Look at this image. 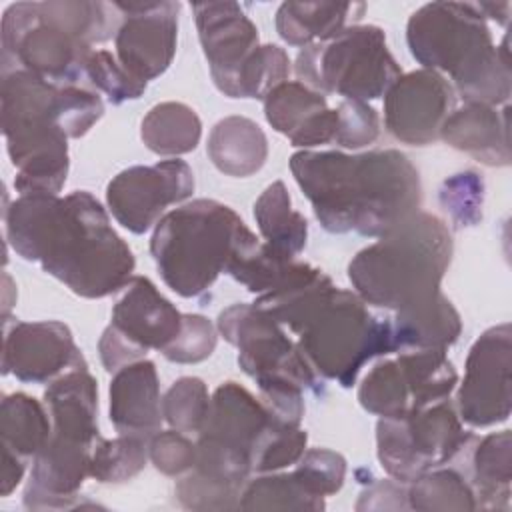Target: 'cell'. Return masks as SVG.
I'll return each mask as SVG.
<instances>
[{
	"label": "cell",
	"instance_id": "cell-1",
	"mask_svg": "<svg viewBox=\"0 0 512 512\" xmlns=\"http://www.w3.org/2000/svg\"><path fill=\"white\" fill-rule=\"evenodd\" d=\"M6 240L18 256L38 262L82 298H106L132 280L136 260L110 224L106 208L86 190L18 194L4 210Z\"/></svg>",
	"mask_w": 512,
	"mask_h": 512
},
{
	"label": "cell",
	"instance_id": "cell-2",
	"mask_svg": "<svg viewBox=\"0 0 512 512\" xmlns=\"http://www.w3.org/2000/svg\"><path fill=\"white\" fill-rule=\"evenodd\" d=\"M290 172L330 234L356 232L378 238L416 214L422 182L410 158L394 148L346 154L300 150Z\"/></svg>",
	"mask_w": 512,
	"mask_h": 512
},
{
	"label": "cell",
	"instance_id": "cell-3",
	"mask_svg": "<svg viewBox=\"0 0 512 512\" xmlns=\"http://www.w3.org/2000/svg\"><path fill=\"white\" fill-rule=\"evenodd\" d=\"M254 304L298 336L318 376L350 388L364 364L392 354L390 324L376 318L352 290L334 286L320 268L298 260L274 290Z\"/></svg>",
	"mask_w": 512,
	"mask_h": 512
},
{
	"label": "cell",
	"instance_id": "cell-4",
	"mask_svg": "<svg viewBox=\"0 0 512 512\" xmlns=\"http://www.w3.org/2000/svg\"><path fill=\"white\" fill-rule=\"evenodd\" d=\"M104 114L98 92L58 86L28 70L2 74L0 116L18 194H58L66 184L68 140L84 136Z\"/></svg>",
	"mask_w": 512,
	"mask_h": 512
},
{
	"label": "cell",
	"instance_id": "cell-5",
	"mask_svg": "<svg viewBox=\"0 0 512 512\" xmlns=\"http://www.w3.org/2000/svg\"><path fill=\"white\" fill-rule=\"evenodd\" d=\"M406 44L422 68L452 78L464 102L498 106L510 98L508 36L494 46L486 18L472 2H430L412 12Z\"/></svg>",
	"mask_w": 512,
	"mask_h": 512
},
{
	"label": "cell",
	"instance_id": "cell-6",
	"mask_svg": "<svg viewBox=\"0 0 512 512\" xmlns=\"http://www.w3.org/2000/svg\"><path fill=\"white\" fill-rule=\"evenodd\" d=\"M452 254L448 224L418 210L362 248L348 264V280L366 304L398 312L442 292Z\"/></svg>",
	"mask_w": 512,
	"mask_h": 512
},
{
	"label": "cell",
	"instance_id": "cell-7",
	"mask_svg": "<svg viewBox=\"0 0 512 512\" xmlns=\"http://www.w3.org/2000/svg\"><path fill=\"white\" fill-rule=\"evenodd\" d=\"M254 240H258L254 232L230 206L196 198L158 220L150 238V254L172 292L198 298Z\"/></svg>",
	"mask_w": 512,
	"mask_h": 512
},
{
	"label": "cell",
	"instance_id": "cell-8",
	"mask_svg": "<svg viewBox=\"0 0 512 512\" xmlns=\"http://www.w3.org/2000/svg\"><path fill=\"white\" fill-rule=\"evenodd\" d=\"M298 82L344 100H376L400 78L402 68L374 24L346 26L328 42L300 48L294 60Z\"/></svg>",
	"mask_w": 512,
	"mask_h": 512
},
{
	"label": "cell",
	"instance_id": "cell-9",
	"mask_svg": "<svg viewBox=\"0 0 512 512\" xmlns=\"http://www.w3.org/2000/svg\"><path fill=\"white\" fill-rule=\"evenodd\" d=\"M474 440L450 398L404 416L378 418L376 456L384 472L410 484L420 474L446 466Z\"/></svg>",
	"mask_w": 512,
	"mask_h": 512
},
{
	"label": "cell",
	"instance_id": "cell-10",
	"mask_svg": "<svg viewBox=\"0 0 512 512\" xmlns=\"http://www.w3.org/2000/svg\"><path fill=\"white\" fill-rule=\"evenodd\" d=\"M0 46L2 74L20 68L58 86L78 84L92 54V46L44 18L38 2H16L4 10Z\"/></svg>",
	"mask_w": 512,
	"mask_h": 512
},
{
	"label": "cell",
	"instance_id": "cell-11",
	"mask_svg": "<svg viewBox=\"0 0 512 512\" xmlns=\"http://www.w3.org/2000/svg\"><path fill=\"white\" fill-rule=\"evenodd\" d=\"M218 334L238 350V364L258 388L294 384L310 390L318 386V372L268 312L254 302L224 308L216 320Z\"/></svg>",
	"mask_w": 512,
	"mask_h": 512
},
{
	"label": "cell",
	"instance_id": "cell-12",
	"mask_svg": "<svg viewBox=\"0 0 512 512\" xmlns=\"http://www.w3.org/2000/svg\"><path fill=\"white\" fill-rule=\"evenodd\" d=\"M458 372L446 350H402L376 362L358 386L360 406L380 418H396L450 398Z\"/></svg>",
	"mask_w": 512,
	"mask_h": 512
},
{
	"label": "cell",
	"instance_id": "cell-13",
	"mask_svg": "<svg viewBox=\"0 0 512 512\" xmlns=\"http://www.w3.org/2000/svg\"><path fill=\"white\" fill-rule=\"evenodd\" d=\"M182 328V312L146 276H132L112 308V320L98 340L106 372L162 352Z\"/></svg>",
	"mask_w": 512,
	"mask_h": 512
},
{
	"label": "cell",
	"instance_id": "cell-14",
	"mask_svg": "<svg viewBox=\"0 0 512 512\" xmlns=\"http://www.w3.org/2000/svg\"><path fill=\"white\" fill-rule=\"evenodd\" d=\"M512 328L508 322L484 330L470 346L456 412L472 428L506 422L512 410Z\"/></svg>",
	"mask_w": 512,
	"mask_h": 512
},
{
	"label": "cell",
	"instance_id": "cell-15",
	"mask_svg": "<svg viewBox=\"0 0 512 512\" xmlns=\"http://www.w3.org/2000/svg\"><path fill=\"white\" fill-rule=\"evenodd\" d=\"M192 192V168L180 158H170L118 172L106 186V204L122 228L144 234L158 224L168 206L184 202Z\"/></svg>",
	"mask_w": 512,
	"mask_h": 512
},
{
	"label": "cell",
	"instance_id": "cell-16",
	"mask_svg": "<svg viewBox=\"0 0 512 512\" xmlns=\"http://www.w3.org/2000/svg\"><path fill=\"white\" fill-rule=\"evenodd\" d=\"M122 14L114 36L118 62L138 80L162 76L176 54L180 2H112Z\"/></svg>",
	"mask_w": 512,
	"mask_h": 512
},
{
	"label": "cell",
	"instance_id": "cell-17",
	"mask_svg": "<svg viewBox=\"0 0 512 512\" xmlns=\"http://www.w3.org/2000/svg\"><path fill=\"white\" fill-rule=\"evenodd\" d=\"M456 106V92L440 72L420 68L400 74L384 94V126L402 144L428 146L440 138Z\"/></svg>",
	"mask_w": 512,
	"mask_h": 512
},
{
	"label": "cell",
	"instance_id": "cell-18",
	"mask_svg": "<svg viewBox=\"0 0 512 512\" xmlns=\"http://www.w3.org/2000/svg\"><path fill=\"white\" fill-rule=\"evenodd\" d=\"M84 366L88 364L64 322H14L4 334L2 374H12L20 382L50 384L64 372Z\"/></svg>",
	"mask_w": 512,
	"mask_h": 512
},
{
	"label": "cell",
	"instance_id": "cell-19",
	"mask_svg": "<svg viewBox=\"0 0 512 512\" xmlns=\"http://www.w3.org/2000/svg\"><path fill=\"white\" fill-rule=\"evenodd\" d=\"M192 12L210 76L222 92L258 48V28L238 2H194Z\"/></svg>",
	"mask_w": 512,
	"mask_h": 512
},
{
	"label": "cell",
	"instance_id": "cell-20",
	"mask_svg": "<svg viewBox=\"0 0 512 512\" xmlns=\"http://www.w3.org/2000/svg\"><path fill=\"white\" fill-rule=\"evenodd\" d=\"M268 124L284 134L294 148L332 144L338 128V110L328 108L326 96L298 80H286L264 96Z\"/></svg>",
	"mask_w": 512,
	"mask_h": 512
},
{
	"label": "cell",
	"instance_id": "cell-21",
	"mask_svg": "<svg viewBox=\"0 0 512 512\" xmlns=\"http://www.w3.org/2000/svg\"><path fill=\"white\" fill-rule=\"evenodd\" d=\"M110 422L118 434L150 440L162 426V398L156 364L136 360L110 380Z\"/></svg>",
	"mask_w": 512,
	"mask_h": 512
},
{
	"label": "cell",
	"instance_id": "cell-22",
	"mask_svg": "<svg viewBox=\"0 0 512 512\" xmlns=\"http://www.w3.org/2000/svg\"><path fill=\"white\" fill-rule=\"evenodd\" d=\"M270 422L272 412L266 404L238 382L228 380L214 390L208 418L198 436L212 438L250 456Z\"/></svg>",
	"mask_w": 512,
	"mask_h": 512
},
{
	"label": "cell",
	"instance_id": "cell-23",
	"mask_svg": "<svg viewBox=\"0 0 512 512\" xmlns=\"http://www.w3.org/2000/svg\"><path fill=\"white\" fill-rule=\"evenodd\" d=\"M440 138L486 166H508L512 160L508 106L498 112L496 106L466 102L444 120Z\"/></svg>",
	"mask_w": 512,
	"mask_h": 512
},
{
	"label": "cell",
	"instance_id": "cell-24",
	"mask_svg": "<svg viewBox=\"0 0 512 512\" xmlns=\"http://www.w3.org/2000/svg\"><path fill=\"white\" fill-rule=\"evenodd\" d=\"M52 434L94 444L98 432V384L84 368H72L52 380L44 392Z\"/></svg>",
	"mask_w": 512,
	"mask_h": 512
},
{
	"label": "cell",
	"instance_id": "cell-25",
	"mask_svg": "<svg viewBox=\"0 0 512 512\" xmlns=\"http://www.w3.org/2000/svg\"><path fill=\"white\" fill-rule=\"evenodd\" d=\"M388 324L392 354L398 350H448L462 334L460 314L442 292L394 312Z\"/></svg>",
	"mask_w": 512,
	"mask_h": 512
},
{
	"label": "cell",
	"instance_id": "cell-26",
	"mask_svg": "<svg viewBox=\"0 0 512 512\" xmlns=\"http://www.w3.org/2000/svg\"><path fill=\"white\" fill-rule=\"evenodd\" d=\"M206 152L222 174L246 178L266 164L268 138L254 120L246 116H226L212 126Z\"/></svg>",
	"mask_w": 512,
	"mask_h": 512
},
{
	"label": "cell",
	"instance_id": "cell-27",
	"mask_svg": "<svg viewBox=\"0 0 512 512\" xmlns=\"http://www.w3.org/2000/svg\"><path fill=\"white\" fill-rule=\"evenodd\" d=\"M364 10L362 2H282L274 22L286 44L306 48L332 40L348 26L350 16L360 18Z\"/></svg>",
	"mask_w": 512,
	"mask_h": 512
},
{
	"label": "cell",
	"instance_id": "cell-28",
	"mask_svg": "<svg viewBox=\"0 0 512 512\" xmlns=\"http://www.w3.org/2000/svg\"><path fill=\"white\" fill-rule=\"evenodd\" d=\"M476 506L484 510L510 508V482H512V434L500 430L486 434L476 442L470 454V476H466Z\"/></svg>",
	"mask_w": 512,
	"mask_h": 512
},
{
	"label": "cell",
	"instance_id": "cell-29",
	"mask_svg": "<svg viewBox=\"0 0 512 512\" xmlns=\"http://www.w3.org/2000/svg\"><path fill=\"white\" fill-rule=\"evenodd\" d=\"M254 218L266 244L276 252L296 258L308 240V220L292 208L290 194L282 180L264 188L254 202Z\"/></svg>",
	"mask_w": 512,
	"mask_h": 512
},
{
	"label": "cell",
	"instance_id": "cell-30",
	"mask_svg": "<svg viewBox=\"0 0 512 512\" xmlns=\"http://www.w3.org/2000/svg\"><path fill=\"white\" fill-rule=\"evenodd\" d=\"M202 136V122L184 102H160L152 106L140 124L144 146L158 156L178 158L192 152Z\"/></svg>",
	"mask_w": 512,
	"mask_h": 512
},
{
	"label": "cell",
	"instance_id": "cell-31",
	"mask_svg": "<svg viewBox=\"0 0 512 512\" xmlns=\"http://www.w3.org/2000/svg\"><path fill=\"white\" fill-rule=\"evenodd\" d=\"M48 414L36 398L24 392L4 396L0 408L2 446L24 458H34L52 434V418Z\"/></svg>",
	"mask_w": 512,
	"mask_h": 512
},
{
	"label": "cell",
	"instance_id": "cell-32",
	"mask_svg": "<svg viewBox=\"0 0 512 512\" xmlns=\"http://www.w3.org/2000/svg\"><path fill=\"white\" fill-rule=\"evenodd\" d=\"M40 12L88 46L102 44L116 36L122 16H114L116 6L92 0H46L38 2Z\"/></svg>",
	"mask_w": 512,
	"mask_h": 512
},
{
	"label": "cell",
	"instance_id": "cell-33",
	"mask_svg": "<svg viewBox=\"0 0 512 512\" xmlns=\"http://www.w3.org/2000/svg\"><path fill=\"white\" fill-rule=\"evenodd\" d=\"M408 508L420 512H466L476 510V496L466 478L456 468H432L410 482L406 488Z\"/></svg>",
	"mask_w": 512,
	"mask_h": 512
},
{
	"label": "cell",
	"instance_id": "cell-34",
	"mask_svg": "<svg viewBox=\"0 0 512 512\" xmlns=\"http://www.w3.org/2000/svg\"><path fill=\"white\" fill-rule=\"evenodd\" d=\"M238 508L318 512L326 508V502L322 496L312 494L296 472H264L244 484Z\"/></svg>",
	"mask_w": 512,
	"mask_h": 512
},
{
	"label": "cell",
	"instance_id": "cell-35",
	"mask_svg": "<svg viewBox=\"0 0 512 512\" xmlns=\"http://www.w3.org/2000/svg\"><path fill=\"white\" fill-rule=\"evenodd\" d=\"M290 58L284 48L276 44H258V48L242 62L222 94L228 98H258L286 82L290 76Z\"/></svg>",
	"mask_w": 512,
	"mask_h": 512
},
{
	"label": "cell",
	"instance_id": "cell-36",
	"mask_svg": "<svg viewBox=\"0 0 512 512\" xmlns=\"http://www.w3.org/2000/svg\"><path fill=\"white\" fill-rule=\"evenodd\" d=\"M148 442L138 436H98L90 456V476L102 484H120L138 476L148 460Z\"/></svg>",
	"mask_w": 512,
	"mask_h": 512
},
{
	"label": "cell",
	"instance_id": "cell-37",
	"mask_svg": "<svg viewBox=\"0 0 512 512\" xmlns=\"http://www.w3.org/2000/svg\"><path fill=\"white\" fill-rule=\"evenodd\" d=\"M208 386L202 378L182 376L162 396L164 422L178 432H200L210 410Z\"/></svg>",
	"mask_w": 512,
	"mask_h": 512
},
{
	"label": "cell",
	"instance_id": "cell-38",
	"mask_svg": "<svg viewBox=\"0 0 512 512\" xmlns=\"http://www.w3.org/2000/svg\"><path fill=\"white\" fill-rule=\"evenodd\" d=\"M308 434L300 426L286 424L272 416V422L262 432L252 448V472H278L296 464L306 452Z\"/></svg>",
	"mask_w": 512,
	"mask_h": 512
},
{
	"label": "cell",
	"instance_id": "cell-39",
	"mask_svg": "<svg viewBox=\"0 0 512 512\" xmlns=\"http://www.w3.org/2000/svg\"><path fill=\"white\" fill-rule=\"evenodd\" d=\"M438 200L456 228L476 226L482 220L484 180L474 170L452 174L440 186Z\"/></svg>",
	"mask_w": 512,
	"mask_h": 512
},
{
	"label": "cell",
	"instance_id": "cell-40",
	"mask_svg": "<svg viewBox=\"0 0 512 512\" xmlns=\"http://www.w3.org/2000/svg\"><path fill=\"white\" fill-rule=\"evenodd\" d=\"M174 494L188 510H236L240 506L242 488L192 468L176 482Z\"/></svg>",
	"mask_w": 512,
	"mask_h": 512
},
{
	"label": "cell",
	"instance_id": "cell-41",
	"mask_svg": "<svg viewBox=\"0 0 512 512\" xmlns=\"http://www.w3.org/2000/svg\"><path fill=\"white\" fill-rule=\"evenodd\" d=\"M86 78L104 92L108 102L122 104L138 100L146 92V82L134 78L108 50H92L86 62Z\"/></svg>",
	"mask_w": 512,
	"mask_h": 512
},
{
	"label": "cell",
	"instance_id": "cell-42",
	"mask_svg": "<svg viewBox=\"0 0 512 512\" xmlns=\"http://www.w3.org/2000/svg\"><path fill=\"white\" fill-rule=\"evenodd\" d=\"M218 342V328L202 314H182L180 334L162 350L164 358L176 364H198L212 356Z\"/></svg>",
	"mask_w": 512,
	"mask_h": 512
},
{
	"label": "cell",
	"instance_id": "cell-43",
	"mask_svg": "<svg viewBox=\"0 0 512 512\" xmlns=\"http://www.w3.org/2000/svg\"><path fill=\"white\" fill-rule=\"evenodd\" d=\"M302 484L316 496L336 494L346 478V460L328 448H310L302 454L294 468Z\"/></svg>",
	"mask_w": 512,
	"mask_h": 512
},
{
	"label": "cell",
	"instance_id": "cell-44",
	"mask_svg": "<svg viewBox=\"0 0 512 512\" xmlns=\"http://www.w3.org/2000/svg\"><path fill=\"white\" fill-rule=\"evenodd\" d=\"M336 110L338 130L332 144L346 150H360L378 138L380 118L378 112L368 106V102L342 100Z\"/></svg>",
	"mask_w": 512,
	"mask_h": 512
},
{
	"label": "cell",
	"instance_id": "cell-45",
	"mask_svg": "<svg viewBox=\"0 0 512 512\" xmlns=\"http://www.w3.org/2000/svg\"><path fill=\"white\" fill-rule=\"evenodd\" d=\"M148 458L166 476H184L196 464V442L174 428L158 430L148 442Z\"/></svg>",
	"mask_w": 512,
	"mask_h": 512
},
{
	"label": "cell",
	"instance_id": "cell-46",
	"mask_svg": "<svg viewBox=\"0 0 512 512\" xmlns=\"http://www.w3.org/2000/svg\"><path fill=\"white\" fill-rule=\"evenodd\" d=\"M408 508L406 486L394 478L376 480L360 492L356 510H402Z\"/></svg>",
	"mask_w": 512,
	"mask_h": 512
},
{
	"label": "cell",
	"instance_id": "cell-47",
	"mask_svg": "<svg viewBox=\"0 0 512 512\" xmlns=\"http://www.w3.org/2000/svg\"><path fill=\"white\" fill-rule=\"evenodd\" d=\"M26 470V458L18 452L2 446V472H0V496H10L22 482Z\"/></svg>",
	"mask_w": 512,
	"mask_h": 512
},
{
	"label": "cell",
	"instance_id": "cell-48",
	"mask_svg": "<svg viewBox=\"0 0 512 512\" xmlns=\"http://www.w3.org/2000/svg\"><path fill=\"white\" fill-rule=\"evenodd\" d=\"M478 10L482 12L484 18H490L494 20L496 24H502L506 26L508 24V18H510V2H480L476 4Z\"/></svg>",
	"mask_w": 512,
	"mask_h": 512
}]
</instances>
